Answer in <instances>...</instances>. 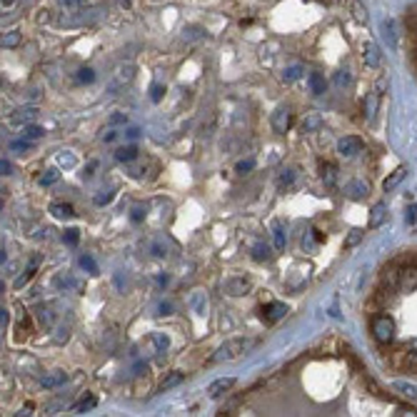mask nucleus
<instances>
[{
    "label": "nucleus",
    "instance_id": "f257e3e1",
    "mask_svg": "<svg viewBox=\"0 0 417 417\" xmlns=\"http://www.w3.org/2000/svg\"><path fill=\"white\" fill-rule=\"evenodd\" d=\"M255 348V340H250V337H235V340H228L225 345H220L218 352L212 355V362H223V360H235L240 357L243 352Z\"/></svg>",
    "mask_w": 417,
    "mask_h": 417
},
{
    "label": "nucleus",
    "instance_id": "f03ea898",
    "mask_svg": "<svg viewBox=\"0 0 417 417\" xmlns=\"http://www.w3.org/2000/svg\"><path fill=\"white\" fill-rule=\"evenodd\" d=\"M373 337L380 345H390L395 340V320L390 315H377L373 318Z\"/></svg>",
    "mask_w": 417,
    "mask_h": 417
},
{
    "label": "nucleus",
    "instance_id": "7ed1b4c3",
    "mask_svg": "<svg viewBox=\"0 0 417 417\" xmlns=\"http://www.w3.org/2000/svg\"><path fill=\"white\" fill-rule=\"evenodd\" d=\"M362 148H365V145H362V140L357 135H348L337 143V153L343 158H355L357 153H362Z\"/></svg>",
    "mask_w": 417,
    "mask_h": 417
},
{
    "label": "nucleus",
    "instance_id": "20e7f679",
    "mask_svg": "<svg viewBox=\"0 0 417 417\" xmlns=\"http://www.w3.org/2000/svg\"><path fill=\"white\" fill-rule=\"evenodd\" d=\"M400 290L402 293H415L417 290V265H402V270H400Z\"/></svg>",
    "mask_w": 417,
    "mask_h": 417
},
{
    "label": "nucleus",
    "instance_id": "39448f33",
    "mask_svg": "<svg viewBox=\"0 0 417 417\" xmlns=\"http://www.w3.org/2000/svg\"><path fill=\"white\" fill-rule=\"evenodd\" d=\"M290 125H293V112H290V108H278V110L273 112V130L285 135V133L290 130Z\"/></svg>",
    "mask_w": 417,
    "mask_h": 417
},
{
    "label": "nucleus",
    "instance_id": "423d86ee",
    "mask_svg": "<svg viewBox=\"0 0 417 417\" xmlns=\"http://www.w3.org/2000/svg\"><path fill=\"white\" fill-rule=\"evenodd\" d=\"M260 315L265 323H278V320H282L287 315V305L285 303H268V305L260 307Z\"/></svg>",
    "mask_w": 417,
    "mask_h": 417
},
{
    "label": "nucleus",
    "instance_id": "0eeeda50",
    "mask_svg": "<svg viewBox=\"0 0 417 417\" xmlns=\"http://www.w3.org/2000/svg\"><path fill=\"white\" fill-rule=\"evenodd\" d=\"M400 270H402V265H400L398 260L390 262V265H387V268L382 270V275H380V285L393 287V290H400Z\"/></svg>",
    "mask_w": 417,
    "mask_h": 417
},
{
    "label": "nucleus",
    "instance_id": "6e6552de",
    "mask_svg": "<svg viewBox=\"0 0 417 417\" xmlns=\"http://www.w3.org/2000/svg\"><path fill=\"white\" fill-rule=\"evenodd\" d=\"M225 293L232 295V298L248 295L250 293V280H245V278H228V280H225Z\"/></svg>",
    "mask_w": 417,
    "mask_h": 417
},
{
    "label": "nucleus",
    "instance_id": "1a4fd4ad",
    "mask_svg": "<svg viewBox=\"0 0 417 417\" xmlns=\"http://www.w3.org/2000/svg\"><path fill=\"white\" fill-rule=\"evenodd\" d=\"M377 110H380V93H368V95H365V100H362V112H365V120H368V123H373L375 115H377Z\"/></svg>",
    "mask_w": 417,
    "mask_h": 417
},
{
    "label": "nucleus",
    "instance_id": "9d476101",
    "mask_svg": "<svg viewBox=\"0 0 417 417\" xmlns=\"http://www.w3.org/2000/svg\"><path fill=\"white\" fill-rule=\"evenodd\" d=\"M345 195H348L350 200H362L370 195V185L365 180H352L345 185Z\"/></svg>",
    "mask_w": 417,
    "mask_h": 417
},
{
    "label": "nucleus",
    "instance_id": "9b49d317",
    "mask_svg": "<svg viewBox=\"0 0 417 417\" xmlns=\"http://www.w3.org/2000/svg\"><path fill=\"white\" fill-rule=\"evenodd\" d=\"M35 118H37L35 108H18V110L10 115V123L12 125H31Z\"/></svg>",
    "mask_w": 417,
    "mask_h": 417
},
{
    "label": "nucleus",
    "instance_id": "f8f14e48",
    "mask_svg": "<svg viewBox=\"0 0 417 417\" xmlns=\"http://www.w3.org/2000/svg\"><path fill=\"white\" fill-rule=\"evenodd\" d=\"M65 380H68V375L62 373V370H53V373H48L43 380H40V385H43L45 390H56V387L65 385Z\"/></svg>",
    "mask_w": 417,
    "mask_h": 417
},
{
    "label": "nucleus",
    "instance_id": "ddd939ff",
    "mask_svg": "<svg viewBox=\"0 0 417 417\" xmlns=\"http://www.w3.org/2000/svg\"><path fill=\"white\" fill-rule=\"evenodd\" d=\"M405 175H407V170L405 168H398V170H393V173L387 175L385 180H382V190L385 193H390V190H395V187L400 185V182L405 180Z\"/></svg>",
    "mask_w": 417,
    "mask_h": 417
},
{
    "label": "nucleus",
    "instance_id": "4468645a",
    "mask_svg": "<svg viewBox=\"0 0 417 417\" xmlns=\"http://www.w3.org/2000/svg\"><path fill=\"white\" fill-rule=\"evenodd\" d=\"M320 178L327 187H335L337 185V168L332 162H320Z\"/></svg>",
    "mask_w": 417,
    "mask_h": 417
},
{
    "label": "nucleus",
    "instance_id": "2eb2a0df",
    "mask_svg": "<svg viewBox=\"0 0 417 417\" xmlns=\"http://www.w3.org/2000/svg\"><path fill=\"white\" fill-rule=\"evenodd\" d=\"M362 58H365V65H368V68H377V65H380V60H382L380 48H377L375 43H368V45H365V53H362Z\"/></svg>",
    "mask_w": 417,
    "mask_h": 417
},
{
    "label": "nucleus",
    "instance_id": "dca6fc26",
    "mask_svg": "<svg viewBox=\"0 0 417 417\" xmlns=\"http://www.w3.org/2000/svg\"><path fill=\"white\" fill-rule=\"evenodd\" d=\"M320 128H323V118H320L318 112H310V115H305V118H303V123H300V130H303V133H318Z\"/></svg>",
    "mask_w": 417,
    "mask_h": 417
},
{
    "label": "nucleus",
    "instance_id": "f3484780",
    "mask_svg": "<svg viewBox=\"0 0 417 417\" xmlns=\"http://www.w3.org/2000/svg\"><path fill=\"white\" fill-rule=\"evenodd\" d=\"M232 385H235V377H220V380H215L210 387H207V393H210V398H218V395H223L225 390H230Z\"/></svg>",
    "mask_w": 417,
    "mask_h": 417
},
{
    "label": "nucleus",
    "instance_id": "a211bd4d",
    "mask_svg": "<svg viewBox=\"0 0 417 417\" xmlns=\"http://www.w3.org/2000/svg\"><path fill=\"white\" fill-rule=\"evenodd\" d=\"M385 218H387V207L382 205V203H377V205L373 207V212H370L368 225L370 228H380V225L385 223Z\"/></svg>",
    "mask_w": 417,
    "mask_h": 417
},
{
    "label": "nucleus",
    "instance_id": "6ab92c4d",
    "mask_svg": "<svg viewBox=\"0 0 417 417\" xmlns=\"http://www.w3.org/2000/svg\"><path fill=\"white\" fill-rule=\"evenodd\" d=\"M387 360H390V365L398 370L405 368V345H398L393 352H387Z\"/></svg>",
    "mask_w": 417,
    "mask_h": 417
},
{
    "label": "nucleus",
    "instance_id": "aec40b11",
    "mask_svg": "<svg viewBox=\"0 0 417 417\" xmlns=\"http://www.w3.org/2000/svg\"><path fill=\"white\" fill-rule=\"evenodd\" d=\"M405 370H417V340L405 345Z\"/></svg>",
    "mask_w": 417,
    "mask_h": 417
},
{
    "label": "nucleus",
    "instance_id": "412c9836",
    "mask_svg": "<svg viewBox=\"0 0 417 417\" xmlns=\"http://www.w3.org/2000/svg\"><path fill=\"white\" fill-rule=\"evenodd\" d=\"M273 240H275V248H278V250H285V245H287V232H285V225H282V223H275V228H273Z\"/></svg>",
    "mask_w": 417,
    "mask_h": 417
},
{
    "label": "nucleus",
    "instance_id": "4be33fe9",
    "mask_svg": "<svg viewBox=\"0 0 417 417\" xmlns=\"http://www.w3.org/2000/svg\"><path fill=\"white\" fill-rule=\"evenodd\" d=\"M50 212L56 215V218H73L75 212H73V205H68V203H53L50 205Z\"/></svg>",
    "mask_w": 417,
    "mask_h": 417
},
{
    "label": "nucleus",
    "instance_id": "5701e85b",
    "mask_svg": "<svg viewBox=\"0 0 417 417\" xmlns=\"http://www.w3.org/2000/svg\"><path fill=\"white\" fill-rule=\"evenodd\" d=\"M253 257H255L257 262H265L273 257V253H270V245L268 243H255L253 245Z\"/></svg>",
    "mask_w": 417,
    "mask_h": 417
},
{
    "label": "nucleus",
    "instance_id": "b1692460",
    "mask_svg": "<svg viewBox=\"0 0 417 417\" xmlns=\"http://www.w3.org/2000/svg\"><path fill=\"white\" fill-rule=\"evenodd\" d=\"M150 343H153V348H155L158 352H165V350L170 348V337L165 335V332H153Z\"/></svg>",
    "mask_w": 417,
    "mask_h": 417
},
{
    "label": "nucleus",
    "instance_id": "393cba45",
    "mask_svg": "<svg viewBox=\"0 0 417 417\" xmlns=\"http://www.w3.org/2000/svg\"><path fill=\"white\" fill-rule=\"evenodd\" d=\"M135 158H137V148H133V145L115 150V160H118V162H133Z\"/></svg>",
    "mask_w": 417,
    "mask_h": 417
},
{
    "label": "nucleus",
    "instance_id": "a878e982",
    "mask_svg": "<svg viewBox=\"0 0 417 417\" xmlns=\"http://www.w3.org/2000/svg\"><path fill=\"white\" fill-rule=\"evenodd\" d=\"M325 87H327V83H325V78L320 73H312L310 75V90L315 95H323L325 93Z\"/></svg>",
    "mask_w": 417,
    "mask_h": 417
},
{
    "label": "nucleus",
    "instance_id": "bb28decb",
    "mask_svg": "<svg viewBox=\"0 0 417 417\" xmlns=\"http://www.w3.org/2000/svg\"><path fill=\"white\" fill-rule=\"evenodd\" d=\"M395 390H398L400 395H405L407 400H417V387L410 385V382H395Z\"/></svg>",
    "mask_w": 417,
    "mask_h": 417
},
{
    "label": "nucleus",
    "instance_id": "cd10ccee",
    "mask_svg": "<svg viewBox=\"0 0 417 417\" xmlns=\"http://www.w3.org/2000/svg\"><path fill=\"white\" fill-rule=\"evenodd\" d=\"M20 40H23V35H20L18 31H10V33H6V37H3V48H6V50L18 48V45H20Z\"/></svg>",
    "mask_w": 417,
    "mask_h": 417
},
{
    "label": "nucleus",
    "instance_id": "c85d7f7f",
    "mask_svg": "<svg viewBox=\"0 0 417 417\" xmlns=\"http://www.w3.org/2000/svg\"><path fill=\"white\" fill-rule=\"evenodd\" d=\"M58 180H60V173H58L56 168H50V170H45V173L40 175V180H37V182H40L43 187H48V185H56Z\"/></svg>",
    "mask_w": 417,
    "mask_h": 417
},
{
    "label": "nucleus",
    "instance_id": "c756f323",
    "mask_svg": "<svg viewBox=\"0 0 417 417\" xmlns=\"http://www.w3.org/2000/svg\"><path fill=\"white\" fill-rule=\"evenodd\" d=\"M295 178H298V170H293V168L282 170L280 178H278V185H280V187H290L295 182Z\"/></svg>",
    "mask_w": 417,
    "mask_h": 417
},
{
    "label": "nucleus",
    "instance_id": "7c9ffc66",
    "mask_svg": "<svg viewBox=\"0 0 417 417\" xmlns=\"http://www.w3.org/2000/svg\"><path fill=\"white\" fill-rule=\"evenodd\" d=\"M93 407H95V398H93V395H87V398H83L80 402H75V405H73V412H78V415H80V412L93 410Z\"/></svg>",
    "mask_w": 417,
    "mask_h": 417
},
{
    "label": "nucleus",
    "instance_id": "2f4dec72",
    "mask_svg": "<svg viewBox=\"0 0 417 417\" xmlns=\"http://www.w3.org/2000/svg\"><path fill=\"white\" fill-rule=\"evenodd\" d=\"M182 382V373H170L165 380L160 382V390L165 393V390H170V387H175V385H180Z\"/></svg>",
    "mask_w": 417,
    "mask_h": 417
},
{
    "label": "nucleus",
    "instance_id": "473e14b6",
    "mask_svg": "<svg viewBox=\"0 0 417 417\" xmlns=\"http://www.w3.org/2000/svg\"><path fill=\"white\" fill-rule=\"evenodd\" d=\"M45 130L40 128V125H25L23 128V137H28V140H37V137H43Z\"/></svg>",
    "mask_w": 417,
    "mask_h": 417
},
{
    "label": "nucleus",
    "instance_id": "72a5a7b5",
    "mask_svg": "<svg viewBox=\"0 0 417 417\" xmlns=\"http://www.w3.org/2000/svg\"><path fill=\"white\" fill-rule=\"evenodd\" d=\"M253 170H255V160H253V158H248V160H240L235 165L237 175H248V173H253Z\"/></svg>",
    "mask_w": 417,
    "mask_h": 417
},
{
    "label": "nucleus",
    "instance_id": "f704fd0d",
    "mask_svg": "<svg viewBox=\"0 0 417 417\" xmlns=\"http://www.w3.org/2000/svg\"><path fill=\"white\" fill-rule=\"evenodd\" d=\"M300 75H303V68H300V65H290V68H285V73H282V80L293 83V80H298Z\"/></svg>",
    "mask_w": 417,
    "mask_h": 417
},
{
    "label": "nucleus",
    "instance_id": "c9c22d12",
    "mask_svg": "<svg viewBox=\"0 0 417 417\" xmlns=\"http://www.w3.org/2000/svg\"><path fill=\"white\" fill-rule=\"evenodd\" d=\"M362 237H365V232L362 230H352L348 237H345V248H355V245H360Z\"/></svg>",
    "mask_w": 417,
    "mask_h": 417
},
{
    "label": "nucleus",
    "instance_id": "e433bc0d",
    "mask_svg": "<svg viewBox=\"0 0 417 417\" xmlns=\"http://www.w3.org/2000/svg\"><path fill=\"white\" fill-rule=\"evenodd\" d=\"M318 243H320V240H318V235H315V228H312V230H307L305 235H303V248H305V250H312Z\"/></svg>",
    "mask_w": 417,
    "mask_h": 417
},
{
    "label": "nucleus",
    "instance_id": "4c0bfd02",
    "mask_svg": "<svg viewBox=\"0 0 417 417\" xmlns=\"http://www.w3.org/2000/svg\"><path fill=\"white\" fill-rule=\"evenodd\" d=\"M112 200V190H100L98 195H95V205H108V203H110Z\"/></svg>",
    "mask_w": 417,
    "mask_h": 417
},
{
    "label": "nucleus",
    "instance_id": "58836bf2",
    "mask_svg": "<svg viewBox=\"0 0 417 417\" xmlns=\"http://www.w3.org/2000/svg\"><path fill=\"white\" fill-rule=\"evenodd\" d=\"M62 240H65L68 245H78V240H80V232L75 230V228H70V230L62 232Z\"/></svg>",
    "mask_w": 417,
    "mask_h": 417
},
{
    "label": "nucleus",
    "instance_id": "ea45409f",
    "mask_svg": "<svg viewBox=\"0 0 417 417\" xmlns=\"http://www.w3.org/2000/svg\"><path fill=\"white\" fill-rule=\"evenodd\" d=\"M162 95H165V85H153L150 87V100H153V103H160L162 100Z\"/></svg>",
    "mask_w": 417,
    "mask_h": 417
},
{
    "label": "nucleus",
    "instance_id": "a19ab883",
    "mask_svg": "<svg viewBox=\"0 0 417 417\" xmlns=\"http://www.w3.org/2000/svg\"><path fill=\"white\" fill-rule=\"evenodd\" d=\"M80 268L87 270V273H98V265H95V260L90 255H83L80 257Z\"/></svg>",
    "mask_w": 417,
    "mask_h": 417
},
{
    "label": "nucleus",
    "instance_id": "79ce46f5",
    "mask_svg": "<svg viewBox=\"0 0 417 417\" xmlns=\"http://www.w3.org/2000/svg\"><path fill=\"white\" fill-rule=\"evenodd\" d=\"M53 320H56V318H53V312H50V310H45V307H43V310H37V323H40V325H48V327H50V325H53Z\"/></svg>",
    "mask_w": 417,
    "mask_h": 417
},
{
    "label": "nucleus",
    "instance_id": "37998d69",
    "mask_svg": "<svg viewBox=\"0 0 417 417\" xmlns=\"http://www.w3.org/2000/svg\"><path fill=\"white\" fill-rule=\"evenodd\" d=\"M335 85H337V87L350 85V73H348V70H340V73L335 75Z\"/></svg>",
    "mask_w": 417,
    "mask_h": 417
},
{
    "label": "nucleus",
    "instance_id": "c03bdc74",
    "mask_svg": "<svg viewBox=\"0 0 417 417\" xmlns=\"http://www.w3.org/2000/svg\"><path fill=\"white\" fill-rule=\"evenodd\" d=\"M78 80H80V83H93L95 80V73L90 68H83L80 73H78Z\"/></svg>",
    "mask_w": 417,
    "mask_h": 417
},
{
    "label": "nucleus",
    "instance_id": "a18cd8bd",
    "mask_svg": "<svg viewBox=\"0 0 417 417\" xmlns=\"http://www.w3.org/2000/svg\"><path fill=\"white\" fill-rule=\"evenodd\" d=\"M405 223L407 225H415L417 223V205H410L405 210Z\"/></svg>",
    "mask_w": 417,
    "mask_h": 417
},
{
    "label": "nucleus",
    "instance_id": "49530a36",
    "mask_svg": "<svg viewBox=\"0 0 417 417\" xmlns=\"http://www.w3.org/2000/svg\"><path fill=\"white\" fill-rule=\"evenodd\" d=\"M118 80H123V83L133 80V68H130V65H125V68L118 70Z\"/></svg>",
    "mask_w": 417,
    "mask_h": 417
},
{
    "label": "nucleus",
    "instance_id": "de8ad7c7",
    "mask_svg": "<svg viewBox=\"0 0 417 417\" xmlns=\"http://www.w3.org/2000/svg\"><path fill=\"white\" fill-rule=\"evenodd\" d=\"M58 162H60V165H65V168H73L75 158L70 155V153H62V155H58Z\"/></svg>",
    "mask_w": 417,
    "mask_h": 417
},
{
    "label": "nucleus",
    "instance_id": "09e8293b",
    "mask_svg": "<svg viewBox=\"0 0 417 417\" xmlns=\"http://www.w3.org/2000/svg\"><path fill=\"white\" fill-rule=\"evenodd\" d=\"M352 10H355V18L360 20V23H365V20H368V12H365V8H362L360 3H355V6H352Z\"/></svg>",
    "mask_w": 417,
    "mask_h": 417
},
{
    "label": "nucleus",
    "instance_id": "8fccbe9b",
    "mask_svg": "<svg viewBox=\"0 0 417 417\" xmlns=\"http://www.w3.org/2000/svg\"><path fill=\"white\" fill-rule=\"evenodd\" d=\"M108 123H110V125H123L125 115H123V112H115V115H110V118H108Z\"/></svg>",
    "mask_w": 417,
    "mask_h": 417
},
{
    "label": "nucleus",
    "instance_id": "3c124183",
    "mask_svg": "<svg viewBox=\"0 0 417 417\" xmlns=\"http://www.w3.org/2000/svg\"><path fill=\"white\" fill-rule=\"evenodd\" d=\"M95 170H98V160H90V162H87V168L83 170V175H85V178H90Z\"/></svg>",
    "mask_w": 417,
    "mask_h": 417
},
{
    "label": "nucleus",
    "instance_id": "603ef678",
    "mask_svg": "<svg viewBox=\"0 0 417 417\" xmlns=\"http://www.w3.org/2000/svg\"><path fill=\"white\" fill-rule=\"evenodd\" d=\"M12 148L15 150H31V140L25 137V140H18V143H12Z\"/></svg>",
    "mask_w": 417,
    "mask_h": 417
},
{
    "label": "nucleus",
    "instance_id": "864d4df0",
    "mask_svg": "<svg viewBox=\"0 0 417 417\" xmlns=\"http://www.w3.org/2000/svg\"><path fill=\"white\" fill-rule=\"evenodd\" d=\"M143 218H145V210L143 207H135V210H133V223H140Z\"/></svg>",
    "mask_w": 417,
    "mask_h": 417
},
{
    "label": "nucleus",
    "instance_id": "5fc2aeb1",
    "mask_svg": "<svg viewBox=\"0 0 417 417\" xmlns=\"http://www.w3.org/2000/svg\"><path fill=\"white\" fill-rule=\"evenodd\" d=\"M398 415H410V417H417V410H415V407H398Z\"/></svg>",
    "mask_w": 417,
    "mask_h": 417
},
{
    "label": "nucleus",
    "instance_id": "6e6d98bb",
    "mask_svg": "<svg viewBox=\"0 0 417 417\" xmlns=\"http://www.w3.org/2000/svg\"><path fill=\"white\" fill-rule=\"evenodd\" d=\"M58 3H60L62 8H78L83 3V0H58Z\"/></svg>",
    "mask_w": 417,
    "mask_h": 417
},
{
    "label": "nucleus",
    "instance_id": "4d7b16f0",
    "mask_svg": "<svg viewBox=\"0 0 417 417\" xmlns=\"http://www.w3.org/2000/svg\"><path fill=\"white\" fill-rule=\"evenodd\" d=\"M10 170H12V165L8 160L0 162V173H3V175H10Z\"/></svg>",
    "mask_w": 417,
    "mask_h": 417
},
{
    "label": "nucleus",
    "instance_id": "13d9d810",
    "mask_svg": "<svg viewBox=\"0 0 417 417\" xmlns=\"http://www.w3.org/2000/svg\"><path fill=\"white\" fill-rule=\"evenodd\" d=\"M115 137H118V133H105V135H103V140H105V143H112Z\"/></svg>",
    "mask_w": 417,
    "mask_h": 417
},
{
    "label": "nucleus",
    "instance_id": "bf43d9fd",
    "mask_svg": "<svg viewBox=\"0 0 417 417\" xmlns=\"http://www.w3.org/2000/svg\"><path fill=\"white\" fill-rule=\"evenodd\" d=\"M31 412H33V402H28V405H25L23 410L18 412V415H31Z\"/></svg>",
    "mask_w": 417,
    "mask_h": 417
},
{
    "label": "nucleus",
    "instance_id": "052dcab7",
    "mask_svg": "<svg viewBox=\"0 0 417 417\" xmlns=\"http://www.w3.org/2000/svg\"><path fill=\"white\" fill-rule=\"evenodd\" d=\"M168 310H170V303H162V305H160V315H168Z\"/></svg>",
    "mask_w": 417,
    "mask_h": 417
},
{
    "label": "nucleus",
    "instance_id": "680f3d73",
    "mask_svg": "<svg viewBox=\"0 0 417 417\" xmlns=\"http://www.w3.org/2000/svg\"><path fill=\"white\" fill-rule=\"evenodd\" d=\"M0 323H3V330H6V325H8V312L3 310V315H0Z\"/></svg>",
    "mask_w": 417,
    "mask_h": 417
},
{
    "label": "nucleus",
    "instance_id": "e2e57ef3",
    "mask_svg": "<svg viewBox=\"0 0 417 417\" xmlns=\"http://www.w3.org/2000/svg\"><path fill=\"white\" fill-rule=\"evenodd\" d=\"M140 135V130H137V128H130V130H128V137H137Z\"/></svg>",
    "mask_w": 417,
    "mask_h": 417
},
{
    "label": "nucleus",
    "instance_id": "0e129e2a",
    "mask_svg": "<svg viewBox=\"0 0 417 417\" xmlns=\"http://www.w3.org/2000/svg\"><path fill=\"white\" fill-rule=\"evenodd\" d=\"M3 6H6V8H8V6H12V0H3Z\"/></svg>",
    "mask_w": 417,
    "mask_h": 417
}]
</instances>
